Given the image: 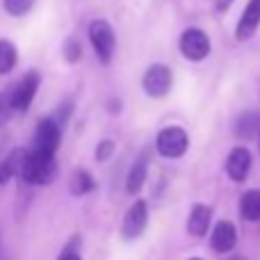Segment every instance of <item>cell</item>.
<instances>
[{"mask_svg": "<svg viewBox=\"0 0 260 260\" xmlns=\"http://www.w3.org/2000/svg\"><path fill=\"white\" fill-rule=\"evenodd\" d=\"M146 224H148V206L146 201H137L128 210L126 219H123V235L130 240L139 238L144 233V229H146Z\"/></svg>", "mask_w": 260, "mask_h": 260, "instance_id": "obj_9", "label": "cell"}, {"mask_svg": "<svg viewBox=\"0 0 260 260\" xmlns=\"http://www.w3.org/2000/svg\"><path fill=\"white\" fill-rule=\"evenodd\" d=\"M231 260H244V258H242V256H238V258H231Z\"/></svg>", "mask_w": 260, "mask_h": 260, "instance_id": "obj_24", "label": "cell"}, {"mask_svg": "<svg viewBox=\"0 0 260 260\" xmlns=\"http://www.w3.org/2000/svg\"><path fill=\"white\" fill-rule=\"evenodd\" d=\"M192 260H201V258H192Z\"/></svg>", "mask_w": 260, "mask_h": 260, "instance_id": "obj_25", "label": "cell"}, {"mask_svg": "<svg viewBox=\"0 0 260 260\" xmlns=\"http://www.w3.org/2000/svg\"><path fill=\"white\" fill-rule=\"evenodd\" d=\"M171 87V71L162 64H153L144 76V89L148 96H165Z\"/></svg>", "mask_w": 260, "mask_h": 260, "instance_id": "obj_6", "label": "cell"}, {"mask_svg": "<svg viewBox=\"0 0 260 260\" xmlns=\"http://www.w3.org/2000/svg\"><path fill=\"white\" fill-rule=\"evenodd\" d=\"M187 133L178 126H169L160 130V135H157V151L165 157H180L187 151Z\"/></svg>", "mask_w": 260, "mask_h": 260, "instance_id": "obj_3", "label": "cell"}, {"mask_svg": "<svg viewBox=\"0 0 260 260\" xmlns=\"http://www.w3.org/2000/svg\"><path fill=\"white\" fill-rule=\"evenodd\" d=\"M180 50L187 59L192 62H201V59L208 57L210 53V39L203 30H197V27H189V30L183 32L180 37Z\"/></svg>", "mask_w": 260, "mask_h": 260, "instance_id": "obj_4", "label": "cell"}, {"mask_svg": "<svg viewBox=\"0 0 260 260\" xmlns=\"http://www.w3.org/2000/svg\"><path fill=\"white\" fill-rule=\"evenodd\" d=\"M89 39L91 46H94L96 55L103 64H108L114 55V46H117V39H114V30L108 21H94L89 25Z\"/></svg>", "mask_w": 260, "mask_h": 260, "instance_id": "obj_2", "label": "cell"}, {"mask_svg": "<svg viewBox=\"0 0 260 260\" xmlns=\"http://www.w3.org/2000/svg\"><path fill=\"white\" fill-rule=\"evenodd\" d=\"M233 3V0H217V7L221 9V12H224V9H229V5Z\"/></svg>", "mask_w": 260, "mask_h": 260, "instance_id": "obj_23", "label": "cell"}, {"mask_svg": "<svg viewBox=\"0 0 260 260\" xmlns=\"http://www.w3.org/2000/svg\"><path fill=\"white\" fill-rule=\"evenodd\" d=\"M249 169H251V153L242 146L233 148L229 160H226V171H229V176L233 180H238V183H242V180L247 178Z\"/></svg>", "mask_w": 260, "mask_h": 260, "instance_id": "obj_10", "label": "cell"}, {"mask_svg": "<svg viewBox=\"0 0 260 260\" xmlns=\"http://www.w3.org/2000/svg\"><path fill=\"white\" fill-rule=\"evenodd\" d=\"M96 185H94V178H91L87 171H82V169H78L76 174H73V178H71V189H73V194H89L91 189H94Z\"/></svg>", "mask_w": 260, "mask_h": 260, "instance_id": "obj_15", "label": "cell"}, {"mask_svg": "<svg viewBox=\"0 0 260 260\" xmlns=\"http://www.w3.org/2000/svg\"><path fill=\"white\" fill-rule=\"evenodd\" d=\"M146 167H148L146 157H139V160L133 165V169H130V174H128V183H126L130 194H137L139 189H142L144 180H146Z\"/></svg>", "mask_w": 260, "mask_h": 260, "instance_id": "obj_14", "label": "cell"}, {"mask_svg": "<svg viewBox=\"0 0 260 260\" xmlns=\"http://www.w3.org/2000/svg\"><path fill=\"white\" fill-rule=\"evenodd\" d=\"M37 89H39V73L32 71V73H27V76L18 82L16 89L9 94V105H12V110H18V112L27 110V105L35 99Z\"/></svg>", "mask_w": 260, "mask_h": 260, "instance_id": "obj_5", "label": "cell"}, {"mask_svg": "<svg viewBox=\"0 0 260 260\" xmlns=\"http://www.w3.org/2000/svg\"><path fill=\"white\" fill-rule=\"evenodd\" d=\"M210 219H212V210H210V208L203 206V203L194 206L192 208V215H189V221H187L189 233L197 235V238L206 235V231L210 229Z\"/></svg>", "mask_w": 260, "mask_h": 260, "instance_id": "obj_12", "label": "cell"}, {"mask_svg": "<svg viewBox=\"0 0 260 260\" xmlns=\"http://www.w3.org/2000/svg\"><path fill=\"white\" fill-rule=\"evenodd\" d=\"M112 142H101V146H99V151H96V160L99 162H103V160H108L110 157V153H112Z\"/></svg>", "mask_w": 260, "mask_h": 260, "instance_id": "obj_20", "label": "cell"}, {"mask_svg": "<svg viewBox=\"0 0 260 260\" xmlns=\"http://www.w3.org/2000/svg\"><path fill=\"white\" fill-rule=\"evenodd\" d=\"M258 27H260V0H249L244 12H242V16H240L235 37H238L240 41H247L256 35Z\"/></svg>", "mask_w": 260, "mask_h": 260, "instance_id": "obj_8", "label": "cell"}, {"mask_svg": "<svg viewBox=\"0 0 260 260\" xmlns=\"http://www.w3.org/2000/svg\"><path fill=\"white\" fill-rule=\"evenodd\" d=\"M21 176L27 183L35 185H46L57 176V165H55V157L50 153H41L37 148L25 151L23 157V167H21Z\"/></svg>", "mask_w": 260, "mask_h": 260, "instance_id": "obj_1", "label": "cell"}, {"mask_svg": "<svg viewBox=\"0 0 260 260\" xmlns=\"http://www.w3.org/2000/svg\"><path fill=\"white\" fill-rule=\"evenodd\" d=\"M260 126V117L256 112H247L242 114V117L238 119V126H235V130H238L240 137H251L253 133H256V128Z\"/></svg>", "mask_w": 260, "mask_h": 260, "instance_id": "obj_16", "label": "cell"}, {"mask_svg": "<svg viewBox=\"0 0 260 260\" xmlns=\"http://www.w3.org/2000/svg\"><path fill=\"white\" fill-rule=\"evenodd\" d=\"M59 126L53 119H44V121L37 126V135H35V148L41 153H50L53 155L59 146Z\"/></svg>", "mask_w": 260, "mask_h": 260, "instance_id": "obj_7", "label": "cell"}, {"mask_svg": "<svg viewBox=\"0 0 260 260\" xmlns=\"http://www.w3.org/2000/svg\"><path fill=\"white\" fill-rule=\"evenodd\" d=\"M59 260H82V258L78 256V251L71 247V249H67V251H64L62 256H59Z\"/></svg>", "mask_w": 260, "mask_h": 260, "instance_id": "obj_22", "label": "cell"}, {"mask_svg": "<svg viewBox=\"0 0 260 260\" xmlns=\"http://www.w3.org/2000/svg\"><path fill=\"white\" fill-rule=\"evenodd\" d=\"M240 212L244 219L258 221L260 219V189H249L240 201Z\"/></svg>", "mask_w": 260, "mask_h": 260, "instance_id": "obj_13", "label": "cell"}, {"mask_svg": "<svg viewBox=\"0 0 260 260\" xmlns=\"http://www.w3.org/2000/svg\"><path fill=\"white\" fill-rule=\"evenodd\" d=\"M12 176H14V171H12V167H9V162H7V160L0 162V185L7 183Z\"/></svg>", "mask_w": 260, "mask_h": 260, "instance_id": "obj_21", "label": "cell"}, {"mask_svg": "<svg viewBox=\"0 0 260 260\" xmlns=\"http://www.w3.org/2000/svg\"><path fill=\"white\" fill-rule=\"evenodd\" d=\"M16 64V48L9 41H0V73H9Z\"/></svg>", "mask_w": 260, "mask_h": 260, "instance_id": "obj_17", "label": "cell"}, {"mask_svg": "<svg viewBox=\"0 0 260 260\" xmlns=\"http://www.w3.org/2000/svg\"><path fill=\"white\" fill-rule=\"evenodd\" d=\"M210 242H212V249H215V251L226 253L235 247V242H238V231H235V226L231 224V221H219V224H215Z\"/></svg>", "mask_w": 260, "mask_h": 260, "instance_id": "obj_11", "label": "cell"}, {"mask_svg": "<svg viewBox=\"0 0 260 260\" xmlns=\"http://www.w3.org/2000/svg\"><path fill=\"white\" fill-rule=\"evenodd\" d=\"M64 55H67L69 62H76V59L80 57V46H78L76 41H67V48H64Z\"/></svg>", "mask_w": 260, "mask_h": 260, "instance_id": "obj_19", "label": "cell"}, {"mask_svg": "<svg viewBox=\"0 0 260 260\" xmlns=\"http://www.w3.org/2000/svg\"><path fill=\"white\" fill-rule=\"evenodd\" d=\"M5 9H7V14H12V16H23V14H27L32 9V5H35V0H3Z\"/></svg>", "mask_w": 260, "mask_h": 260, "instance_id": "obj_18", "label": "cell"}]
</instances>
